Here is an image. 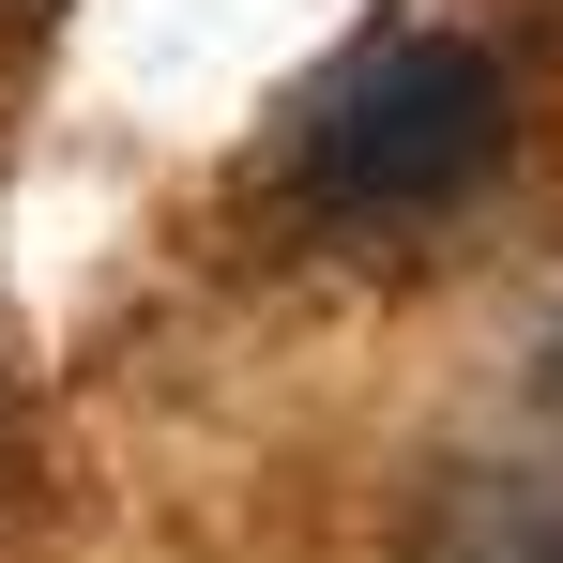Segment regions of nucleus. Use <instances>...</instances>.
<instances>
[{"label":"nucleus","mask_w":563,"mask_h":563,"mask_svg":"<svg viewBox=\"0 0 563 563\" xmlns=\"http://www.w3.org/2000/svg\"><path fill=\"white\" fill-rule=\"evenodd\" d=\"M503 153V62L472 31H380L305 107V198L320 213H442Z\"/></svg>","instance_id":"nucleus-1"},{"label":"nucleus","mask_w":563,"mask_h":563,"mask_svg":"<svg viewBox=\"0 0 563 563\" xmlns=\"http://www.w3.org/2000/svg\"><path fill=\"white\" fill-rule=\"evenodd\" d=\"M411 563H563V472L549 457H457L411 503Z\"/></svg>","instance_id":"nucleus-2"},{"label":"nucleus","mask_w":563,"mask_h":563,"mask_svg":"<svg viewBox=\"0 0 563 563\" xmlns=\"http://www.w3.org/2000/svg\"><path fill=\"white\" fill-rule=\"evenodd\" d=\"M549 411H563V320H549Z\"/></svg>","instance_id":"nucleus-3"}]
</instances>
